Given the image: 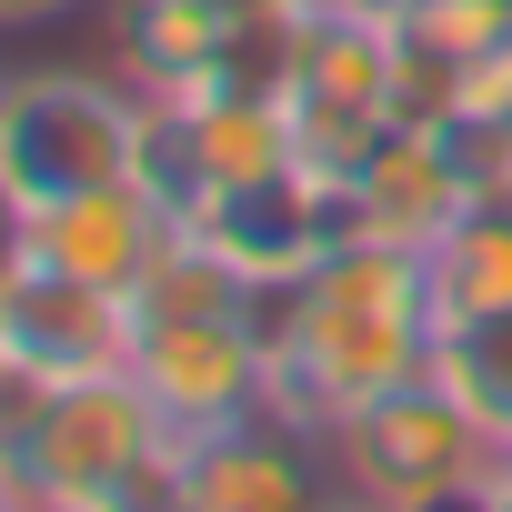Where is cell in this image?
Masks as SVG:
<instances>
[{"mask_svg": "<svg viewBox=\"0 0 512 512\" xmlns=\"http://www.w3.org/2000/svg\"><path fill=\"white\" fill-rule=\"evenodd\" d=\"M332 502L342 492L322 482V432H292L272 412L181 442V512H332Z\"/></svg>", "mask_w": 512, "mask_h": 512, "instance_id": "cell-10", "label": "cell"}, {"mask_svg": "<svg viewBox=\"0 0 512 512\" xmlns=\"http://www.w3.org/2000/svg\"><path fill=\"white\" fill-rule=\"evenodd\" d=\"M141 111L151 91H121L101 71H0V201L31 221L141 171Z\"/></svg>", "mask_w": 512, "mask_h": 512, "instance_id": "cell-2", "label": "cell"}, {"mask_svg": "<svg viewBox=\"0 0 512 512\" xmlns=\"http://www.w3.org/2000/svg\"><path fill=\"white\" fill-rule=\"evenodd\" d=\"M191 241H211L221 262L251 282V292H282V282H302L332 241H352V221H342V191L332 181H312L302 161H282V171H262V181H231V191H211L191 221H181Z\"/></svg>", "mask_w": 512, "mask_h": 512, "instance_id": "cell-6", "label": "cell"}, {"mask_svg": "<svg viewBox=\"0 0 512 512\" xmlns=\"http://www.w3.org/2000/svg\"><path fill=\"white\" fill-rule=\"evenodd\" d=\"M322 452L342 462V492L372 502V512H412V502H432V492L492 472V432H482L432 372L402 382V392H382V402H362L342 432H322Z\"/></svg>", "mask_w": 512, "mask_h": 512, "instance_id": "cell-5", "label": "cell"}, {"mask_svg": "<svg viewBox=\"0 0 512 512\" xmlns=\"http://www.w3.org/2000/svg\"><path fill=\"white\" fill-rule=\"evenodd\" d=\"M472 161L452 151V131H422V121H392L382 151L342 181V221L352 241H392V251H432L462 211H472Z\"/></svg>", "mask_w": 512, "mask_h": 512, "instance_id": "cell-9", "label": "cell"}, {"mask_svg": "<svg viewBox=\"0 0 512 512\" xmlns=\"http://www.w3.org/2000/svg\"><path fill=\"white\" fill-rule=\"evenodd\" d=\"M262 372H272V422L292 432H342L362 402L422 382L432 372L422 251L332 241L302 282L262 292Z\"/></svg>", "mask_w": 512, "mask_h": 512, "instance_id": "cell-1", "label": "cell"}, {"mask_svg": "<svg viewBox=\"0 0 512 512\" xmlns=\"http://www.w3.org/2000/svg\"><path fill=\"white\" fill-rule=\"evenodd\" d=\"M492 482L512 492V432H492Z\"/></svg>", "mask_w": 512, "mask_h": 512, "instance_id": "cell-14", "label": "cell"}, {"mask_svg": "<svg viewBox=\"0 0 512 512\" xmlns=\"http://www.w3.org/2000/svg\"><path fill=\"white\" fill-rule=\"evenodd\" d=\"M0 362H11V352H0Z\"/></svg>", "mask_w": 512, "mask_h": 512, "instance_id": "cell-17", "label": "cell"}, {"mask_svg": "<svg viewBox=\"0 0 512 512\" xmlns=\"http://www.w3.org/2000/svg\"><path fill=\"white\" fill-rule=\"evenodd\" d=\"M0 352H11V372H41V382L121 372L131 362V302L11 251L0 262Z\"/></svg>", "mask_w": 512, "mask_h": 512, "instance_id": "cell-8", "label": "cell"}, {"mask_svg": "<svg viewBox=\"0 0 512 512\" xmlns=\"http://www.w3.org/2000/svg\"><path fill=\"white\" fill-rule=\"evenodd\" d=\"M171 241H181V211H171L141 171H121V181H101V191H71V201H51V211L21 221V251H31V262H51V272H71V282H91V292H121V302L171 262Z\"/></svg>", "mask_w": 512, "mask_h": 512, "instance_id": "cell-7", "label": "cell"}, {"mask_svg": "<svg viewBox=\"0 0 512 512\" xmlns=\"http://www.w3.org/2000/svg\"><path fill=\"white\" fill-rule=\"evenodd\" d=\"M171 442L231 432L251 412H272L262 372V312H131V362H121Z\"/></svg>", "mask_w": 512, "mask_h": 512, "instance_id": "cell-4", "label": "cell"}, {"mask_svg": "<svg viewBox=\"0 0 512 512\" xmlns=\"http://www.w3.org/2000/svg\"><path fill=\"white\" fill-rule=\"evenodd\" d=\"M432 382L482 432H512V312L502 322H472V332H432Z\"/></svg>", "mask_w": 512, "mask_h": 512, "instance_id": "cell-11", "label": "cell"}, {"mask_svg": "<svg viewBox=\"0 0 512 512\" xmlns=\"http://www.w3.org/2000/svg\"><path fill=\"white\" fill-rule=\"evenodd\" d=\"M502 512H512V492H502Z\"/></svg>", "mask_w": 512, "mask_h": 512, "instance_id": "cell-16", "label": "cell"}, {"mask_svg": "<svg viewBox=\"0 0 512 512\" xmlns=\"http://www.w3.org/2000/svg\"><path fill=\"white\" fill-rule=\"evenodd\" d=\"M412 512H502V482L482 472V482H452V492H432V502H412Z\"/></svg>", "mask_w": 512, "mask_h": 512, "instance_id": "cell-12", "label": "cell"}, {"mask_svg": "<svg viewBox=\"0 0 512 512\" xmlns=\"http://www.w3.org/2000/svg\"><path fill=\"white\" fill-rule=\"evenodd\" d=\"M161 412L131 372H81L51 382L41 412L21 422V442L0 452V502L11 512H101L151 452H161Z\"/></svg>", "mask_w": 512, "mask_h": 512, "instance_id": "cell-3", "label": "cell"}, {"mask_svg": "<svg viewBox=\"0 0 512 512\" xmlns=\"http://www.w3.org/2000/svg\"><path fill=\"white\" fill-rule=\"evenodd\" d=\"M71 0H0V31H31V21H61Z\"/></svg>", "mask_w": 512, "mask_h": 512, "instance_id": "cell-13", "label": "cell"}, {"mask_svg": "<svg viewBox=\"0 0 512 512\" xmlns=\"http://www.w3.org/2000/svg\"><path fill=\"white\" fill-rule=\"evenodd\" d=\"M332 512H372V502H352V492H342V502H332Z\"/></svg>", "mask_w": 512, "mask_h": 512, "instance_id": "cell-15", "label": "cell"}]
</instances>
